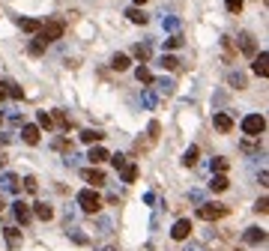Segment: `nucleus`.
<instances>
[{
	"label": "nucleus",
	"instance_id": "ea45409f",
	"mask_svg": "<svg viewBox=\"0 0 269 251\" xmlns=\"http://www.w3.org/2000/svg\"><path fill=\"white\" fill-rule=\"evenodd\" d=\"M189 201L201 206V204H204V191H197V188H194V191H189Z\"/></svg>",
	"mask_w": 269,
	"mask_h": 251
},
{
	"label": "nucleus",
	"instance_id": "a211bd4d",
	"mask_svg": "<svg viewBox=\"0 0 269 251\" xmlns=\"http://www.w3.org/2000/svg\"><path fill=\"white\" fill-rule=\"evenodd\" d=\"M18 27H21L24 33H39L42 21H36V18H18Z\"/></svg>",
	"mask_w": 269,
	"mask_h": 251
},
{
	"label": "nucleus",
	"instance_id": "393cba45",
	"mask_svg": "<svg viewBox=\"0 0 269 251\" xmlns=\"http://www.w3.org/2000/svg\"><path fill=\"white\" fill-rule=\"evenodd\" d=\"M135 78H138L141 84H153V72H150L147 66H138V69H135Z\"/></svg>",
	"mask_w": 269,
	"mask_h": 251
},
{
	"label": "nucleus",
	"instance_id": "58836bf2",
	"mask_svg": "<svg viewBox=\"0 0 269 251\" xmlns=\"http://www.w3.org/2000/svg\"><path fill=\"white\" fill-rule=\"evenodd\" d=\"M227 3V9L233 12V15H239V9H242V0H224Z\"/></svg>",
	"mask_w": 269,
	"mask_h": 251
},
{
	"label": "nucleus",
	"instance_id": "2eb2a0df",
	"mask_svg": "<svg viewBox=\"0 0 269 251\" xmlns=\"http://www.w3.org/2000/svg\"><path fill=\"white\" fill-rule=\"evenodd\" d=\"M87 158H90V165H102V161H108V150L105 147H90Z\"/></svg>",
	"mask_w": 269,
	"mask_h": 251
},
{
	"label": "nucleus",
	"instance_id": "6ab92c4d",
	"mask_svg": "<svg viewBox=\"0 0 269 251\" xmlns=\"http://www.w3.org/2000/svg\"><path fill=\"white\" fill-rule=\"evenodd\" d=\"M153 84H156V90L161 96H171L174 93V81L171 78H153Z\"/></svg>",
	"mask_w": 269,
	"mask_h": 251
},
{
	"label": "nucleus",
	"instance_id": "6e6552de",
	"mask_svg": "<svg viewBox=\"0 0 269 251\" xmlns=\"http://www.w3.org/2000/svg\"><path fill=\"white\" fill-rule=\"evenodd\" d=\"M3 236H6L9 248H21V242H24V236H21V230H18V227H3Z\"/></svg>",
	"mask_w": 269,
	"mask_h": 251
},
{
	"label": "nucleus",
	"instance_id": "f257e3e1",
	"mask_svg": "<svg viewBox=\"0 0 269 251\" xmlns=\"http://www.w3.org/2000/svg\"><path fill=\"white\" fill-rule=\"evenodd\" d=\"M63 30H66V24L60 21V18H51V21H45V24L39 27V36H36V39H42V42L48 45V42H54V39H60Z\"/></svg>",
	"mask_w": 269,
	"mask_h": 251
},
{
	"label": "nucleus",
	"instance_id": "473e14b6",
	"mask_svg": "<svg viewBox=\"0 0 269 251\" xmlns=\"http://www.w3.org/2000/svg\"><path fill=\"white\" fill-rule=\"evenodd\" d=\"M6 96H12V99H24V90L18 87V84H6Z\"/></svg>",
	"mask_w": 269,
	"mask_h": 251
},
{
	"label": "nucleus",
	"instance_id": "3c124183",
	"mask_svg": "<svg viewBox=\"0 0 269 251\" xmlns=\"http://www.w3.org/2000/svg\"><path fill=\"white\" fill-rule=\"evenodd\" d=\"M3 206H6V204H3V201H0V212H3Z\"/></svg>",
	"mask_w": 269,
	"mask_h": 251
},
{
	"label": "nucleus",
	"instance_id": "c756f323",
	"mask_svg": "<svg viewBox=\"0 0 269 251\" xmlns=\"http://www.w3.org/2000/svg\"><path fill=\"white\" fill-rule=\"evenodd\" d=\"M138 179V165H126L123 168V183H135Z\"/></svg>",
	"mask_w": 269,
	"mask_h": 251
},
{
	"label": "nucleus",
	"instance_id": "09e8293b",
	"mask_svg": "<svg viewBox=\"0 0 269 251\" xmlns=\"http://www.w3.org/2000/svg\"><path fill=\"white\" fill-rule=\"evenodd\" d=\"M135 3H138V6H143V3H147V0H135Z\"/></svg>",
	"mask_w": 269,
	"mask_h": 251
},
{
	"label": "nucleus",
	"instance_id": "aec40b11",
	"mask_svg": "<svg viewBox=\"0 0 269 251\" xmlns=\"http://www.w3.org/2000/svg\"><path fill=\"white\" fill-rule=\"evenodd\" d=\"M126 15H129V21H132V24H147V12H143V9H138V6L126 9Z\"/></svg>",
	"mask_w": 269,
	"mask_h": 251
},
{
	"label": "nucleus",
	"instance_id": "b1692460",
	"mask_svg": "<svg viewBox=\"0 0 269 251\" xmlns=\"http://www.w3.org/2000/svg\"><path fill=\"white\" fill-rule=\"evenodd\" d=\"M156 102H158V96L153 93V90H143V93H141V105H143V108H150V111H153Z\"/></svg>",
	"mask_w": 269,
	"mask_h": 251
},
{
	"label": "nucleus",
	"instance_id": "a878e982",
	"mask_svg": "<svg viewBox=\"0 0 269 251\" xmlns=\"http://www.w3.org/2000/svg\"><path fill=\"white\" fill-rule=\"evenodd\" d=\"M161 30H171V33H176L179 30V18H174V15H161Z\"/></svg>",
	"mask_w": 269,
	"mask_h": 251
},
{
	"label": "nucleus",
	"instance_id": "dca6fc26",
	"mask_svg": "<svg viewBox=\"0 0 269 251\" xmlns=\"http://www.w3.org/2000/svg\"><path fill=\"white\" fill-rule=\"evenodd\" d=\"M36 219H42V221H48V219H54V209L48 206V204H33V209H30Z\"/></svg>",
	"mask_w": 269,
	"mask_h": 251
},
{
	"label": "nucleus",
	"instance_id": "2f4dec72",
	"mask_svg": "<svg viewBox=\"0 0 269 251\" xmlns=\"http://www.w3.org/2000/svg\"><path fill=\"white\" fill-rule=\"evenodd\" d=\"M158 63L165 66V69H171V72H174V69H179V60H176V57H171V54H165V57H161Z\"/></svg>",
	"mask_w": 269,
	"mask_h": 251
},
{
	"label": "nucleus",
	"instance_id": "a18cd8bd",
	"mask_svg": "<svg viewBox=\"0 0 269 251\" xmlns=\"http://www.w3.org/2000/svg\"><path fill=\"white\" fill-rule=\"evenodd\" d=\"M183 251H206V248H204V242H186Z\"/></svg>",
	"mask_w": 269,
	"mask_h": 251
},
{
	"label": "nucleus",
	"instance_id": "7ed1b4c3",
	"mask_svg": "<svg viewBox=\"0 0 269 251\" xmlns=\"http://www.w3.org/2000/svg\"><path fill=\"white\" fill-rule=\"evenodd\" d=\"M78 206H81L84 212L93 215V212L102 209V201H99V194H96L93 188H81V191H78Z\"/></svg>",
	"mask_w": 269,
	"mask_h": 251
},
{
	"label": "nucleus",
	"instance_id": "423d86ee",
	"mask_svg": "<svg viewBox=\"0 0 269 251\" xmlns=\"http://www.w3.org/2000/svg\"><path fill=\"white\" fill-rule=\"evenodd\" d=\"M12 215H15L18 224H27V221L33 219V212H30V206H27L24 201H15V204H12Z\"/></svg>",
	"mask_w": 269,
	"mask_h": 251
},
{
	"label": "nucleus",
	"instance_id": "f3484780",
	"mask_svg": "<svg viewBox=\"0 0 269 251\" xmlns=\"http://www.w3.org/2000/svg\"><path fill=\"white\" fill-rule=\"evenodd\" d=\"M0 188H3V191H18V176L15 173H3V176H0Z\"/></svg>",
	"mask_w": 269,
	"mask_h": 251
},
{
	"label": "nucleus",
	"instance_id": "4c0bfd02",
	"mask_svg": "<svg viewBox=\"0 0 269 251\" xmlns=\"http://www.w3.org/2000/svg\"><path fill=\"white\" fill-rule=\"evenodd\" d=\"M54 123H57V126H63V129H69V117L63 114V111H54V117H51Z\"/></svg>",
	"mask_w": 269,
	"mask_h": 251
},
{
	"label": "nucleus",
	"instance_id": "412c9836",
	"mask_svg": "<svg viewBox=\"0 0 269 251\" xmlns=\"http://www.w3.org/2000/svg\"><path fill=\"white\" fill-rule=\"evenodd\" d=\"M129 57H126V54H114V57H111V69H117V72H126V69H129Z\"/></svg>",
	"mask_w": 269,
	"mask_h": 251
},
{
	"label": "nucleus",
	"instance_id": "9d476101",
	"mask_svg": "<svg viewBox=\"0 0 269 251\" xmlns=\"http://www.w3.org/2000/svg\"><path fill=\"white\" fill-rule=\"evenodd\" d=\"M21 141L24 143H30V147H33V143H39V126H21Z\"/></svg>",
	"mask_w": 269,
	"mask_h": 251
},
{
	"label": "nucleus",
	"instance_id": "20e7f679",
	"mask_svg": "<svg viewBox=\"0 0 269 251\" xmlns=\"http://www.w3.org/2000/svg\"><path fill=\"white\" fill-rule=\"evenodd\" d=\"M230 209L224 204H201L197 206V219H204V221H215V219H224Z\"/></svg>",
	"mask_w": 269,
	"mask_h": 251
},
{
	"label": "nucleus",
	"instance_id": "e433bc0d",
	"mask_svg": "<svg viewBox=\"0 0 269 251\" xmlns=\"http://www.w3.org/2000/svg\"><path fill=\"white\" fill-rule=\"evenodd\" d=\"M69 236H72V242H78V245H87L90 242L87 233H81V230H69Z\"/></svg>",
	"mask_w": 269,
	"mask_h": 251
},
{
	"label": "nucleus",
	"instance_id": "72a5a7b5",
	"mask_svg": "<svg viewBox=\"0 0 269 251\" xmlns=\"http://www.w3.org/2000/svg\"><path fill=\"white\" fill-rule=\"evenodd\" d=\"M165 48H183V36H179V33L168 36V39H165Z\"/></svg>",
	"mask_w": 269,
	"mask_h": 251
},
{
	"label": "nucleus",
	"instance_id": "ddd939ff",
	"mask_svg": "<svg viewBox=\"0 0 269 251\" xmlns=\"http://www.w3.org/2000/svg\"><path fill=\"white\" fill-rule=\"evenodd\" d=\"M111 227H114V221L108 219V215H99V219H96V227H93V233H96V236H108V233H111Z\"/></svg>",
	"mask_w": 269,
	"mask_h": 251
},
{
	"label": "nucleus",
	"instance_id": "8fccbe9b",
	"mask_svg": "<svg viewBox=\"0 0 269 251\" xmlns=\"http://www.w3.org/2000/svg\"><path fill=\"white\" fill-rule=\"evenodd\" d=\"M105 251H117V248H114V245H108V248H105Z\"/></svg>",
	"mask_w": 269,
	"mask_h": 251
},
{
	"label": "nucleus",
	"instance_id": "4be33fe9",
	"mask_svg": "<svg viewBox=\"0 0 269 251\" xmlns=\"http://www.w3.org/2000/svg\"><path fill=\"white\" fill-rule=\"evenodd\" d=\"M227 186H230V183H227V176H224V173H215V176L209 179V188H212V191H224Z\"/></svg>",
	"mask_w": 269,
	"mask_h": 251
},
{
	"label": "nucleus",
	"instance_id": "7c9ffc66",
	"mask_svg": "<svg viewBox=\"0 0 269 251\" xmlns=\"http://www.w3.org/2000/svg\"><path fill=\"white\" fill-rule=\"evenodd\" d=\"M36 123H39V129H51V126H54V120H51V114H45V111H39V117H36Z\"/></svg>",
	"mask_w": 269,
	"mask_h": 251
},
{
	"label": "nucleus",
	"instance_id": "0eeeda50",
	"mask_svg": "<svg viewBox=\"0 0 269 251\" xmlns=\"http://www.w3.org/2000/svg\"><path fill=\"white\" fill-rule=\"evenodd\" d=\"M251 69H254V75L266 78V75H269V54H266V51H260L257 57H254V66H251Z\"/></svg>",
	"mask_w": 269,
	"mask_h": 251
},
{
	"label": "nucleus",
	"instance_id": "79ce46f5",
	"mask_svg": "<svg viewBox=\"0 0 269 251\" xmlns=\"http://www.w3.org/2000/svg\"><path fill=\"white\" fill-rule=\"evenodd\" d=\"M78 158H81V156H75V153H66V158H63V161H66V168H75V165H78Z\"/></svg>",
	"mask_w": 269,
	"mask_h": 251
},
{
	"label": "nucleus",
	"instance_id": "1a4fd4ad",
	"mask_svg": "<svg viewBox=\"0 0 269 251\" xmlns=\"http://www.w3.org/2000/svg\"><path fill=\"white\" fill-rule=\"evenodd\" d=\"M212 126H215V129H219L222 135L233 132V120H230V114H215V117H212Z\"/></svg>",
	"mask_w": 269,
	"mask_h": 251
},
{
	"label": "nucleus",
	"instance_id": "5701e85b",
	"mask_svg": "<svg viewBox=\"0 0 269 251\" xmlns=\"http://www.w3.org/2000/svg\"><path fill=\"white\" fill-rule=\"evenodd\" d=\"M227 84L230 87H237V90H245V75H242V72H230V75H227Z\"/></svg>",
	"mask_w": 269,
	"mask_h": 251
},
{
	"label": "nucleus",
	"instance_id": "49530a36",
	"mask_svg": "<svg viewBox=\"0 0 269 251\" xmlns=\"http://www.w3.org/2000/svg\"><path fill=\"white\" fill-rule=\"evenodd\" d=\"M9 126H24V120H21V114H9Z\"/></svg>",
	"mask_w": 269,
	"mask_h": 251
},
{
	"label": "nucleus",
	"instance_id": "c85d7f7f",
	"mask_svg": "<svg viewBox=\"0 0 269 251\" xmlns=\"http://www.w3.org/2000/svg\"><path fill=\"white\" fill-rule=\"evenodd\" d=\"M197 153H201V150H197V147H189V150L183 153V165H186V168H191L194 161H197Z\"/></svg>",
	"mask_w": 269,
	"mask_h": 251
},
{
	"label": "nucleus",
	"instance_id": "c9c22d12",
	"mask_svg": "<svg viewBox=\"0 0 269 251\" xmlns=\"http://www.w3.org/2000/svg\"><path fill=\"white\" fill-rule=\"evenodd\" d=\"M212 171H215V173H224V171H227V158H222V156L212 158Z\"/></svg>",
	"mask_w": 269,
	"mask_h": 251
},
{
	"label": "nucleus",
	"instance_id": "bb28decb",
	"mask_svg": "<svg viewBox=\"0 0 269 251\" xmlns=\"http://www.w3.org/2000/svg\"><path fill=\"white\" fill-rule=\"evenodd\" d=\"M132 54H135V57H138V60H150V45H147V42H143V45L138 42V45L132 48Z\"/></svg>",
	"mask_w": 269,
	"mask_h": 251
},
{
	"label": "nucleus",
	"instance_id": "f704fd0d",
	"mask_svg": "<svg viewBox=\"0 0 269 251\" xmlns=\"http://www.w3.org/2000/svg\"><path fill=\"white\" fill-rule=\"evenodd\" d=\"M108 158H111V165H114L117 171H123V168H126V156H123V153H114V156H108Z\"/></svg>",
	"mask_w": 269,
	"mask_h": 251
},
{
	"label": "nucleus",
	"instance_id": "9b49d317",
	"mask_svg": "<svg viewBox=\"0 0 269 251\" xmlns=\"http://www.w3.org/2000/svg\"><path fill=\"white\" fill-rule=\"evenodd\" d=\"M242 239H245L248 245H260V242H266V230H260V227H248Z\"/></svg>",
	"mask_w": 269,
	"mask_h": 251
},
{
	"label": "nucleus",
	"instance_id": "603ef678",
	"mask_svg": "<svg viewBox=\"0 0 269 251\" xmlns=\"http://www.w3.org/2000/svg\"><path fill=\"white\" fill-rule=\"evenodd\" d=\"M0 123H3V114H0Z\"/></svg>",
	"mask_w": 269,
	"mask_h": 251
},
{
	"label": "nucleus",
	"instance_id": "a19ab883",
	"mask_svg": "<svg viewBox=\"0 0 269 251\" xmlns=\"http://www.w3.org/2000/svg\"><path fill=\"white\" fill-rule=\"evenodd\" d=\"M42 51H45V42H42V39L30 42V54H42Z\"/></svg>",
	"mask_w": 269,
	"mask_h": 251
},
{
	"label": "nucleus",
	"instance_id": "39448f33",
	"mask_svg": "<svg viewBox=\"0 0 269 251\" xmlns=\"http://www.w3.org/2000/svg\"><path fill=\"white\" fill-rule=\"evenodd\" d=\"M191 230H194V227H191V221H189V219H179V221L171 227V236H174V239H179V242H186V239L191 236Z\"/></svg>",
	"mask_w": 269,
	"mask_h": 251
},
{
	"label": "nucleus",
	"instance_id": "cd10ccee",
	"mask_svg": "<svg viewBox=\"0 0 269 251\" xmlns=\"http://www.w3.org/2000/svg\"><path fill=\"white\" fill-rule=\"evenodd\" d=\"M102 138H105V135H102V132H93V129H87V132H81V141H84V143H99Z\"/></svg>",
	"mask_w": 269,
	"mask_h": 251
},
{
	"label": "nucleus",
	"instance_id": "de8ad7c7",
	"mask_svg": "<svg viewBox=\"0 0 269 251\" xmlns=\"http://www.w3.org/2000/svg\"><path fill=\"white\" fill-rule=\"evenodd\" d=\"M6 99V81H0V102Z\"/></svg>",
	"mask_w": 269,
	"mask_h": 251
},
{
	"label": "nucleus",
	"instance_id": "f03ea898",
	"mask_svg": "<svg viewBox=\"0 0 269 251\" xmlns=\"http://www.w3.org/2000/svg\"><path fill=\"white\" fill-rule=\"evenodd\" d=\"M242 132H245L248 138H260V135L266 132V120H263V114H248V117L242 120Z\"/></svg>",
	"mask_w": 269,
	"mask_h": 251
},
{
	"label": "nucleus",
	"instance_id": "37998d69",
	"mask_svg": "<svg viewBox=\"0 0 269 251\" xmlns=\"http://www.w3.org/2000/svg\"><path fill=\"white\" fill-rule=\"evenodd\" d=\"M266 209H269V201H266V197H260V201L254 204V212H260V215H263Z\"/></svg>",
	"mask_w": 269,
	"mask_h": 251
},
{
	"label": "nucleus",
	"instance_id": "4468645a",
	"mask_svg": "<svg viewBox=\"0 0 269 251\" xmlns=\"http://www.w3.org/2000/svg\"><path fill=\"white\" fill-rule=\"evenodd\" d=\"M84 179H87V183L93 186V188H96V186H105V173H102L99 168H90V171H84Z\"/></svg>",
	"mask_w": 269,
	"mask_h": 251
},
{
	"label": "nucleus",
	"instance_id": "f8f14e48",
	"mask_svg": "<svg viewBox=\"0 0 269 251\" xmlns=\"http://www.w3.org/2000/svg\"><path fill=\"white\" fill-rule=\"evenodd\" d=\"M237 39H239V51H242V54H254V51H257L254 36H251V33H239Z\"/></svg>",
	"mask_w": 269,
	"mask_h": 251
},
{
	"label": "nucleus",
	"instance_id": "864d4df0",
	"mask_svg": "<svg viewBox=\"0 0 269 251\" xmlns=\"http://www.w3.org/2000/svg\"><path fill=\"white\" fill-rule=\"evenodd\" d=\"M0 161H3V158H0Z\"/></svg>",
	"mask_w": 269,
	"mask_h": 251
},
{
	"label": "nucleus",
	"instance_id": "c03bdc74",
	"mask_svg": "<svg viewBox=\"0 0 269 251\" xmlns=\"http://www.w3.org/2000/svg\"><path fill=\"white\" fill-rule=\"evenodd\" d=\"M24 188H27L30 194H36V188H39V186H36V179H33V176H27V179H24Z\"/></svg>",
	"mask_w": 269,
	"mask_h": 251
}]
</instances>
